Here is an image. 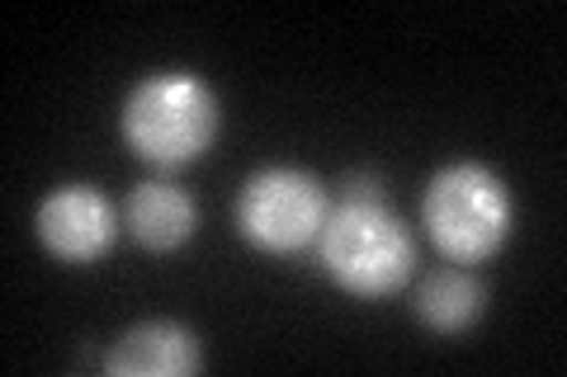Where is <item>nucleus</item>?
Wrapping results in <instances>:
<instances>
[{
	"label": "nucleus",
	"mask_w": 567,
	"mask_h": 377,
	"mask_svg": "<svg viewBox=\"0 0 567 377\" xmlns=\"http://www.w3.org/2000/svg\"><path fill=\"white\" fill-rule=\"evenodd\" d=\"M317 260L331 283L360 302L393 297L416 264V241L402 218L383 203L374 175H350L317 237Z\"/></svg>",
	"instance_id": "nucleus-1"
},
{
	"label": "nucleus",
	"mask_w": 567,
	"mask_h": 377,
	"mask_svg": "<svg viewBox=\"0 0 567 377\" xmlns=\"http://www.w3.org/2000/svg\"><path fill=\"white\" fill-rule=\"evenodd\" d=\"M118 133L128 151L156 170L189 166L218 137V95L194 71H156L128 90Z\"/></svg>",
	"instance_id": "nucleus-2"
},
{
	"label": "nucleus",
	"mask_w": 567,
	"mask_h": 377,
	"mask_svg": "<svg viewBox=\"0 0 567 377\" xmlns=\"http://www.w3.org/2000/svg\"><path fill=\"white\" fill-rule=\"evenodd\" d=\"M421 227L450 264H483L511 241L516 199L483 160H454L425 185Z\"/></svg>",
	"instance_id": "nucleus-3"
},
{
	"label": "nucleus",
	"mask_w": 567,
	"mask_h": 377,
	"mask_svg": "<svg viewBox=\"0 0 567 377\" xmlns=\"http://www.w3.org/2000/svg\"><path fill=\"white\" fill-rule=\"evenodd\" d=\"M327 212V189L293 166H265L237 193V231L265 255H298L317 245Z\"/></svg>",
	"instance_id": "nucleus-4"
},
{
	"label": "nucleus",
	"mask_w": 567,
	"mask_h": 377,
	"mask_svg": "<svg viewBox=\"0 0 567 377\" xmlns=\"http://www.w3.org/2000/svg\"><path fill=\"white\" fill-rule=\"evenodd\" d=\"M33 231L58 264H95L118 237V212L91 185H62L33 212Z\"/></svg>",
	"instance_id": "nucleus-5"
},
{
	"label": "nucleus",
	"mask_w": 567,
	"mask_h": 377,
	"mask_svg": "<svg viewBox=\"0 0 567 377\" xmlns=\"http://www.w3.org/2000/svg\"><path fill=\"white\" fill-rule=\"evenodd\" d=\"M199 364V339L175 321H142V326L123 331L114 349L104 354V373L114 377H189Z\"/></svg>",
	"instance_id": "nucleus-6"
},
{
	"label": "nucleus",
	"mask_w": 567,
	"mask_h": 377,
	"mask_svg": "<svg viewBox=\"0 0 567 377\" xmlns=\"http://www.w3.org/2000/svg\"><path fill=\"white\" fill-rule=\"evenodd\" d=\"M123 227L133 231V241L142 250H156V255H166V250H181L194 227H199V208L194 199L171 185V179H147V185H137L128 193V203H123Z\"/></svg>",
	"instance_id": "nucleus-7"
},
{
	"label": "nucleus",
	"mask_w": 567,
	"mask_h": 377,
	"mask_svg": "<svg viewBox=\"0 0 567 377\" xmlns=\"http://www.w3.org/2000/svg\"><path fill=\"white\" fill-rule=\"evenodd\" d=\"M487 307V293L464 264H450V269H435V274L421 279L416 289V316L421 326H431L435 335H458L468 331L477 316Z\"/></svg>",
	"instance_id": "nucleus-8"
}]
</instances>
